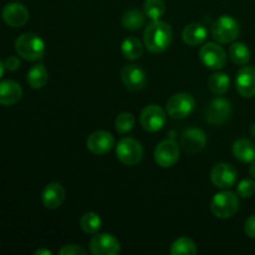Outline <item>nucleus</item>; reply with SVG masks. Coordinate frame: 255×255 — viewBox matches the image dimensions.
<instances>
[{
    "label": "nucleus",
    "mask_w": 255,
    "mask_h": 255,
    "mask_svg": "<svg viewBox=\"0 0 255 255\" xmlns=\"http://www.w3.org/2000/svg\"><path fill=\"white\" fill-rule=\"evenodd\" d=\"M173 39L171 25L162 20H152L143 32L144 46L152 54H161L166 51Z\"/></svg>",
    "instance_id": "nucleus-1"
},
{
    "label": "nucleus",
    "mask_w": 255,
    "mask_h": 255,
    "mask_svg": "<svg viewBox=\"0 0 255 255\" xmlns=\"http://www.w3.org/2000/svg\"><path fill=\"white\" fill-rule=\"evenodd\" d=\"M15 51L27 61H39L45 55V42L39 35L24 32L15 40Z\"/></svg>",
    "instance_id": "nucleus-2"
},
{
    "label": "nucleus",
    "mask_w": 255,
    "mask_h": 255,
    "mask_svg": "<svg viewBox=\"0 0 255 255\" xmlns=\"http://www.w3.org/2000/svg\"><path fill=\"white\" fill-rule=\"evenodd\" d=\"M239 209V197L231 191L217 193L211 202L213 216L221 219L232 218Z\"/></svg>",
    "instance_id": "nucleus-3"
},
{
    "label": "nucleus",
    "mask_w": 255,
    "mask_h": 255,
    "mask_svg": "<svg viewBox=\"0 0 255 255\" xmlns=\"http://www.w3.org/2000/svg\"><path fill=\"white\" fill-rule=\"evenodd\" d=\"M241 34L239 22L231 15H222L212 25V36L221 44L233 42Z\"/></svg>",
    "instance_id": "nucleus-4"
},
{
    "label": "nucleus",
    "mask_w": 255,
    "mask_h": 255,
    "mask_svg": "<svg viewBox=\"0 0 255 255\" xmlns=\"http://www.w3.org/2000/svg\"><path fill=\"white\" fill-rule=\"evenodd\" d=\"M196 107V100L188 92H178L168 99L166 110L172 119L183 120L188 117Z\"/></svg>",
    "instance_id": "nucleus-5"
},
{
    "label": "nucleus",
    "mask_w": 255,
    "mask_h": 255,
    "mask_svg": "<svg viewBox=\"0 0 255 255\" xmlns=\"http://www.w3.org/2000/svg\"><path fill=\"white\" fill-rule=\"evenodd\" d=\"M116 156L126 166H136L143 158V147L132 137L122 138L116 146Z\"/></svg>",
    "instance_id": "nucleus-6"
},
{
    "label": "nucleus",
    "mask_w": 255,
    "mask_h": 255,
    "mask_svg": "<svg viewBox=\"0 0 255 255\" xmlns=\"http://www.w3.org/2000/svg\"><path fill=\"white\" fill-rule=\"evenodd\" d=\"M179 146L173 139H164L157 144L154 149V161L162 168L174 166L179 159Z\"/></svg>",
    "instance_id": "nucleus-7"
},
{
    "label": "nucleus",
    "mask_w": 255,
    "mask_h": 255,
    "mask_svg": "<svg viewBox=\"0 0 255 255\" xmlns=\"http://www.w3.org/2000/svg\"><path fill=\"white\" fill-rule=\"evenodd\" d=\"M199 57L208 69L221 70L227 64V52L216 42H207L199 50Z\"/></svg>",
    "instance_id": "nucleus-8"
},
{
    "label": "nucleus",
    "mask_w": 255,
    "mask_h": 255,
    "mask_svg": "<svg viewBox=\"0 0 255 255\" xmlns=\"http://www.w3.org/2000/svg\"><path fill=\"white\" fill-rule=\"evenodd\" d=\"M167 121L164 110L158 105H148L144 107L139 116V122L143 129L148 132H157L163 128Z\"/></svg>",
    "instance_id": "nucleus-9"
},
{
    "label": "nucleus",
    "mask_w": 255,
    "mask_h": 255,
    "mask_svg": "<svg viewBox=\"0 0 255 255\" xmlns=\"http://www.w3.org/2000/svg\"><path fill=\"white\" fill-rule=\"evenodd\" d=\"M120 251V242L112 234L96 233L90 241V252L94 255H116Z\"/></svg>",
    "instance_id": "nucleus-10"
},
{
    "label": "nucleus",
    "mask_w": 255,
    "mask_h": 255,
    "mask_svg": "<svg viewBox=\"0 0 255 255\" xmlns=\"http://www.w3.org/2000/svg\"><path fill=\"white\" fill-rule=\"evenodd\" d=\"M232 105L223 97H216L212 100L206 111V121L212 125H223L231 119Z\"/></svg>",
    "instance_id": "nucleus-11"
},
{
    "label": "nucleus",
    "mask_w": 255,
    "mask_h": 255,
    "mask_svg": "<svg viewBox=\"0 0 255 255\" xmlns=\"http://www.w3.org/2000/svg\"><path fill=\"white\" fill-rule=\"evenodd\" d=\"M237 178H238L237 169L231 163H218L212 169V183L221 189L233 187L236 184Z\"/></svg>",
    "instance_id": "nucleus-12"
},
{
    "label": "nucleus",
    "mask_w": 255,
    "mask_h": 255,
    "mask_svg": "<svg viewBox=\"0 0 255 255\" xmlns=\"http://www.w3.org/2000/svg\"><path fill=\"white\" fill-rule=\"evenodd\" d=\"M121 80L125 86L131 91H141L147 84L143 70L137 65H127L121 70Z\"/></svg>",
    "instance_id": "nucleus-13"
},
{
    "label": "nucleus",
    "mask_w": 255,
    "mask_h": 255,
    "mask_svg": "<svg viewBox=\"0 0 255 255\" xmlns=\"http://www.w3.org/2000/svg\"><path fill=\"white\" fill-rule=\"evenodd\" d=\"M181 144L187 153H198L206 147L207 136L203 129L192 127V128L186 129L182 134Z\"/></svg>",
    "instance_id": "nucleus-14"
},
{
    "label": "nucleus",
    "mask_w": 255,
    "mask_h": 255,
    "mask_svg": "<svg viewBox=\"0 0 255 255\" xmlns=\"http://www.w3.org/2000/svg\"><path fill=\"white\" fill-rule=\"evenodd\" d=\"M86 146L94 154H106L114 148L115 138L110 132L96 131L90 134Z\"/></svg>",
    "instance_id": "nucleus-15"
},
{
    "label": "nucleus",
    "mask_w": 255,
    "mask_h": 255,
    "mask_svg": "<svg viewBox=\"0 0 255 255\" xmlns=\"http://www.w3.org/2000/svg\"><path fill=\"white\" fill-rule=\"evenodd\" d=\"M1 17L9 26L20 27L25 25L29 20V11L24 5L19 2H11L4 6L1 11Z\"/></svg>",
    "instance_id": "nucleus-16"
},
{
    "label": "nucleus",
    "mask_w": 255,
    "mask_h": 255,
    "mask_svg": "<svg viewBox=\"0 0 255 255\" xmlns=\"http://www.w3.org/2000/svg\"><path fill=\"white\" fill-rule=\"evenodd\" d=\"M237 90L243 97L255 96V67L243 66L237 74Z\"/></svg>",
    "instance_id": "nucleus-17"
},
{
    "label": "nucleus",
    "mask_w": 255,
    "mask_h": 255,
    "mask_svg": "<svg viewBox=\"0 0 255 255\" xmlns=\"http://www.w3.org/2000/svg\"><path fill=\"white\" fill-rule=\"evenodd\" d=\"M42 204L47 209H57L65 201V189L57 182H51L44 188L41 194Z\"/></svg>",
    "instance_id": "nucleus-18"
},
{
    "label": "nucleus",
    "mask_w": 255,
    "mask_h": 255,
    "mask_svg": "<svg viewBox=\"0 0 255 255\" xmlns=\"http://www.w3.org/2000/svg\"><path fill=\"white\" fill-rule=\"evenodd\" d=\"M22 97V89L16 81L5 80L0 82V105L11 106L19 102Z\"/></svg>",
    "instance_id": "nucleus-19"
},
{
    "label": "nucleus",
    "mask_w": 255,
    "mask_h": 255,
    "mask_svg": "<svg viewBox=\"0 0 255 255\" xmlns=\"http://www.w3.org/2000/svg\"><path fill=\"white\" fill-rule=\"evenodd\" d=\"M182 39L189 46H198L207 39V29L199 22H192L183 29Z\"/></svg>",
    "instance_id": "nucleus-20"
},
{
    "label": "nucleus",
    "mask_w": 255,
    "mask_h": 255,
    "mask_svg": "<svg viewBox=\"0 0 255 255\" xmlns=\"http://www.w3.org/2000/svg\"><path fill=\"white\" fill-rule=\"evenodd\" d=\"M232 151H233L234 157L239 161L246 162V163H252L255 161V147L249 139H237L233 143Z\"/></svg>",
    "instance_id": "nucleus-21"
},
{
    "label": "nucleus",
    "mask_w": 255,
    "mask_h": 255,
    "mask_svg": "<svg viewBox=\"0 0 255 255\" xmlns=\"http://www.w3.org/2000/svg\"><path fill=\"white\" fill-rule=\"evenodd\" d=\"M47 80H49V72L42 64L34 65L27 72V84L34 90L42 89L47 84Z\"/></svg>",
    "instance_id": "nucleus-22"
},
{
    "label": "nucleus",
    "mask_w": 255,
    "mask_h": 255,
    "mask_svg": "<svg viewBox=\"0 0 255 255\" xmlns=\"http://www.w3.org/2000/svg\"><path fill=\"white\" fill-rule=\"evenodd\" d=\"M146 22V14L141 10L131 9L122 15V25L126 30L134 31V30L141 29Z\"/></svg>",
    "instance_id": "nucleus-23"
},
{
    "label": "nucleus",
    "mask_w": 255,
    "mask_h": 255,
    "mask_svg": "<svg viewBox=\"0 0 255 255\" xmlns=\"http://www.w3.org/2000/svg\"><path fill=\"white\" fill-rule=\"evenodd\" d=\"M121 51L124 56L128 60H137L143 54V45L141 40L134 36H129L124 40L121 45Z\"/></svg>",
    "instance_id": "nucleus-24"
},
{
    "label": "nucleus",
    "mask_w": 255,
    "mask_h": 255,
    "mask_svg": "<svg viewBox=\"0 0 255 255\" xmlns=\"http://www.w3.org/2000/svg\"><path fill=\"white\" fill-rule=\"evenodd\" d=\"M231 87V79L227 74L216 72L208 79V89L214 95H224Z\"/></svg>",
    "instance_id": "nucleus-25"
},
{
    "label": "nucleus",
    "mask_w": 255,
    "mask_h": 255,
    "mask_svg": "<svg viewBox=\"0 0 255 255\" xmlns=\"http://www.w3.org/2000/svg\"><path fill=\"white\" fill-rule=\"evenodd\" d=\"M229 57L237 65H247L251 60V50L244 42H234L229 47Z\"/></svg>",
    "instance_id": "nucleus-26"
},
{
    "label": "nucleus",
    "mask_w": 255,
    "mask_h": 255,
    "mask_svg": "<svg viewBox=\"0 0 255 255\" xmlns=\"http://www.w3.org/2000/svg\"><path fill=\"white\" fill-rule=\"evenodd\" d=\"M197 246L188 237H181L176 239L171 247L172 255H194L197 254Z\"/></svg>",
    "instance_id": "nucleus-27"
},
{
    "label": "nucleus",
    "mask_w": 255,
    "mask_h": 255,
    "mask_svg": "<svg viewBox=\"0 0 255 255\" xmlns=\"http://www.w3.org/2000/svg\"><path fill=\"white\" fill-rule=\"evenodd\" d=\"M102 221L95 212H86L80 219V227L87 234H96L101 229Z\"/></svg>",
    "instance_id": "nucleus-28"
},
{
    "label": "nucleus",
    "mask_w": 255,
    "mask_h": 255,
    "mask_svg": "<svg viewBox=\"0 0 255 255\" xmlns=\"http://www.w3.org/2000/svg\"><path fill=\"white\" fill-rule=\"evenodd\" d=\"M143 11L151 20H159L166 12V4L163 0H144Z\"/></svg>",
    "instance_id": "nucleus-29"
},
{
    "label": "nucleus",
    "mask_w": 255,
    "mask_h": 255,
    "mask_svg": "<svg viewBox=\"0 0 255 255\" xmlns=\"http://www.w3.org/2000/svg\"><path fill=\"white\" fill-rule=\"evenodd\" d=\"M136 124V119L131 112H122L117 116L116 121H115V127L119 133H127L131 131Z\"/></svg>",
    "instance_id": "nucleus-30"
},
{
    "label": "nucleus",
    "mask_w": 255,
    "mask_h": 255,
    "mask_svg": "<svg viewBox=\"0 0 255 255\" xmlns=\"http://www.w3.org/2000/svg\"><path fill=\"white\" fill-rule=\"evenodd\" d=\"M237 193L242 198H251L255 193V182L249 178L241 181L237 187Z\"/></svg>",
    "instance_id": "nucleus-31"
},
{
    "label": "nucleus",
    "mask_w": 255,
    "mask_h": 255,
    "mask_svg": "<svg viewBox=\"0 0 255 255\" xmlns=\"http://www.w3.org/2000/svg\"><path fill=\"white\" fill-rule=\"evenodd\" d=\"M60 255H86L87 251L82 247L76 246V244H70L65 246L61 251L59 252Z\"/></svg>",
    "instance_id": "nucleus-32"
},
{
    "label": "nucleus",
    "mask_w": 255,
    "mask_h": 255,
    "mask_svg": "<svg viewBox=\"0 0 255 255\" xmlns=\"http://www.w3.org/2000/svg\"><path fill=\"white\" fill-rule=\"evenodd\" d=\"M244 232L249 238L255 239V214L249 217L244 224Z\"/></svg>",
    "instance_id": "nucleus-33"
},
{
    "label": "nucleus",
    "mask_w": 255,
    "mask_h": 255,
    "mask_svg": "<svg viewBox=\"0 0 255 255\" xmlns=\"http://www.w3.org/2000/svg\"><path fill=\"white\" fill-rule=\"evenodd\" d=\"M5 69L9 70V71H16L20 66H21V62H20L19 57L17 56H9L4 61Z\"/></svg>",
    "instance_id": "nucleus-34"
},
{
    "label": "nucleus",
    "mask_w": 255,
    "mask_h": 255,
    "mask_svg": "<svg viewBox=\"0 0 255 255\" xmlns=\"http://www.w3.org/2000/svg\"><path fill=\"white\" fill-rule=\"evenodd\" d=\"M52 253L50 251H47V249H37L36 252H35V255H51Z\"/></svg>",
    "instance_id": "nucleus-35"
},
{
    "label": "nucleus",
    "mask_w": 255,
    "mask_h": 255,
    "mask_svg": "<svg viewBox=\"0 0 255 255\" xmlns=\"http://www.w3.org/2000/svg\"><path fill=\"white\" fill-rule=\"evenodd\" d=\"M249 173H251V176L255 179V161L252 162L251 167H249Z\"/></svg>",
    "instance_id": "nucleus-36"
},
{
    "label": "nucleus",
    "mask_w": 255,
    "mask_h": 255,
    "mask_svg": "<svg viewBox=\"0 0 255 255\" xmlns=\"http://www.w3.org/2000/svg\"><path fill=\"white\" fill-rule=\"evenodd\" d=\"M4 71H5V65H4V62L0 60V79H1V76L4 75Z\"/></svg>",
    "instance_id": "nucleus-37"
},
{
    "label": "nucleus",
    "mask_w": 255,
    "mask_h": 255,
    "mask_svg": "<svg viewBox=\"0 0 255 255\" xmlns=\"http://www.w3.org/2000/svg\"><path fill=\"white\" fill-rule=\"evenodd\" d=\"M251 132H252V134H253V136L255 137V124L253 125V126H252V129H251Z\"/></svg>",
    "instance_id": "nucleus-38"
}]
</instances>
